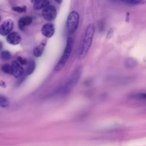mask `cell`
<instances>
[{"label":"cell","mask_w":146,"mask_h":146,"mask_svg":"<svg viewBox=\"0 0 146 146\" xmlns=\"http://www.w3.org/2000/svg\"><path fill=\"white\" fill-rule=\"evenodd\" d=\"M42 34L47 38L51 37L55 32L54 25L51 23H46L42 27Z\"/></svg>","instance_id":"cell-8"},{"label":"cell","mask_w":146,"mask_h":146,"mask_svg":"<svg viewBox=\"0 0 146 146\" xmlns=\"http://www.w3.org/2000/svg\"><path fill=\"white\" fill-rule=\"evenodd\" d=\"M48 5V0H37L34 2V8L35 10H40L47 7Z\"/></svg>","instance_id":"cell-12"},{"label":"cell","mask_w":146,"mask_h":146,"mask_svg":"<svg viewBox=\"0 0 146 146\" xmlns=\"http://www.w3.org/2000/svg\"><path fill=\"white\" fill-rule=\"evenodd\" d=\"M56 3H59V4H60L61 2H62V0H54Z\"/></svg>","instance_id":"cell-22"},{"label":"cell","mask_w":146,"mask_h":146,"mask_svg":"<svg viewBox=\"0 0 146 146\" xmlns=\"http://www.w3.org/2000/svg\"><path fill=\"white\" fill-rule=\"evenodd\" d=\"M9 106V102L7 99L6 98H5L3 96L0 95V107H7Z\"/></svg>","instance_id":"cell-17"},{"label":"cell","mask_w":146,"mask_h":146,"mask_svg":"<svg viewBox=\"0 0 146 146\" xmlns=\"http://www.w3.org/2000/svg\"><path fill=\"white\" fill-rule=\"evenodd\" d=\"M125 3L131 5H140L145 3V0H120Z\"/></svg>","instance_id":"cell-16"},{"label":"cell","mask_w":146,"mask_h":146,"mask_svg":"<svg viewBox=\"0 0 146 146\" xmlns=\"http://www.w3.org/2000/svg\"><path fill=\"white\" fill-rule=\"evenodd\" d=\"M14 23L12 20L7 19L3 22L0 26V34L2 35H8L13 30Z\"/></svg>","instance_id":"cell-6"},{"label":"cell","mask_w":146,"mask_h":146,"mask_svg":"<svg viewBox=\"0 0 146 146\" xmlns=\"http://www.w3.org/2000/svg\"><path fill=\"white\" fill-rule=\"evenodd\" d=\"M79 16L75 11H71L68 15L66 26L67 30L70 34L74 33L77 29L79 24Z\"/></svg>","instance_id":"cell-3"},{"label":"cell","mask_w":146,"mask_h":146,"mask_svg":"<svg viewBox=\"0 0 146 146\" xmlns=\"http://www.w3.org/2000/svg\"><path fill=\"white\" fill-rule=\"evenodd\" d=\"M82 72V67L81 66H79L77 67L73 72L70 79L67 83V85L65 87V92H70L71 90H72L75 86L77 84L78 82L79 81L80 76Z\"/></svg>","instance_id":"cell-4"},{"label":"cell","mask_w":146,"mask_h":146,"mask_svg":"<svg viewBox=\"0 0 146 146\" xmlns=\"http://www.w3.org/2000/svg\"><path fill=\"white\" fill-rule=\"evenodd\" d=\"M1 58L3 60H8L11 58V54L9 51L4 50L1 53Z\"/></svg>","instance_id":"cell-18"},{"label":"cell","mask_w":146,"mask_h":146,"mask_svg":"<svg viewBox=\"0 0 146 146\" xmlns=\"http://www.w3.org/2000/svg\"><path fill=\"white\" fill-rule=\"evenodd\" d=\"M37 1V0H31V1L32 2H34V3L35 1Z\"/></svg>","instance_id":"cell-24"},{"label":"cell","mask_w":146,"mask_h":146,"mask_svg":"<svg viewBox=\"0 0 146 146\" xmlns=\"http://www.w3.org/2000/svg\"><path fill=\"white\" fill-rule=\"evenodd\" d=\"M0 86H2V87H5V83L4 82H0Z\"/></svg>","instance_id":"cell-21"},{"label":"cell","mask_w":146,"mask_h":146,"mask_svg":"<svg viewBox=\"0 0 146 146\" xmlns=\"http://www.w3.org/2000/svg\"><path fill=\"white\" fill-rule=\"evenodd\" d=\"M95 31V26L93 24H90L87 27L82 42L79 50V58H83L87 54L93 39L94 34Z\"/></svg>","instance_id":"cell-1"},{"label":"cell","mask_w":146,"mask_h":146,"mask_svg":"<svg viewBox=\"0 0 146 146\" xmlns=\"http://www.w3.org/2000/svg\"><path fill=\"white\" fill-rule=\"evenodd\" d=\"M35 63L33 60H30L28 63V67L27 68V74L30 75L35 70Z\"/></svg>","instance_id":"cell-13"},{"label":"cell","mask_w":146,"mask_h":146,"mask_svg":"<svg viewBox=\"0 0 146 146\" xmlns=\"http://www.w3.org/2000/svg\"><path fill=\"white\" fill-rule=\"evenodd\" d=\"M17 60H18V63L21 64H22V65H25V64H27V60L25 59L22 58L21 56H18L17 58Z\"/></svg>","instance_id":"cell-20"},{"label":"cell","mask_w":146,"mask_h":146,"mask_svg":"<svg viewBox=\"0 0 146 146\" xmlns=\"http://www.w3.org/2000/svg\"><path fill=\"white\" fill-rule=\"evenodd\" d=\"M73 46H74V39L71 37H68L67 39L66 46L64 48L63 55L54 68V70L56 71H58L60 70L64 66L68 60L71 54V52L73 48Z\"/></svg>","instance_id":"cell-2"},{"label":"cell","mask_w":146,"mask_h":146,"mask_svg":"<svg viewBox=\"0 0 146 146\" xmlns=\"http://www.w3.org/2000/svg\"><path fill=\"white\" fill-rule=\"evenodd\" d=\"M33 21V19L31 17L26 16L21 18L18 21V27L21 30H23L27 26L30 25Z\"/></svg>","instance_id":"cell-10"},{"label":"cell","mask_w":146,"mask_h":146,"mask_svg":"<svg viewBox=\"0 0 146 146\" xmlns=\"http://www.w3.org/2000/svg\"><path fill=\"white\" fill-rule=\"evenodd\" d=\"M2 46H3L2 43L0 41V50H2Z\"/></svg>","instance_id":"cell-23"},{"label":"cell","mask_w":146,"mask_h":146,"mask_svg":"<svg viewBox=\"0 0 146 146\" xmlns=\"http://www.w3.org/2000/svg\"><path fill=\"white\" fill-rule=\"evenodd\" d=\"M1 70L2 71L6 74H12L13 72V69L11 65H9L8 64H5L1 67Z\"/></svg>","instance_id":"cell-14"},{"label":"cell","mask_w":146,"mask_h":146,"mask_svg":"<svg viewBox=\"0 0 146 146\" xmlns=\"http://www.w3.org/2000/svg\"><path fill=\"white\" fill-rule=\"evenodd\" d=\"M12 74L17 78H20L23 74V68L17 61H13L11 64Z\"/></svg>","instance_id":"cell-9"},{"label":"cell","mask_w":146,"mask_h":146,"mask_svg":"<svg viewBox=\"0 0 146 146\" xmlns=\"http://www.w3.org/2000/svg\"><path fill=\"white\" fill-rule=\"evenodd\" d=\"M45 45L46 43L44 42H42L34 48L33 50V54L35 57H39L42 55Z\"/></svg>","instance_id":"cell-11"},{"label":"cell","mask_w":146,"mask_h":146,"mask_svg":"<svg viewBox=\"0 0 146 146\" xmlns=\"http://www.w3.org/2000/svg\"><path fill=\"white\" fill-rule=\"evenodd\" d=\"M7 41L11 44L17 45L21 41V36L18 33L12 32L10 33L6 38Z\"/></svg>","instance_id":"cell-7"},{"label":"cell","mask_w":146,"mask_h":146,"mask_svg":"<svg viewBox=\"0 0 146 146\" xmlns=\"http://www.w3.org/2000/svg\"><path fill=\"white\" fill-rule=\"evenodd\" d=\"M137 62L135 59L129 58L125 60V66L128 68H132L136 66Z\"/></svg>","instance_id":"cell-15"},{"label":"cell","mask_w":146,"mask_h":146,"mask_svg":"<svg viewBox=\"0 0 146 146\" xmlns=\"http://www.w3.org/2000/svg\"><path fill=\"white\" fill-rule=\"evenodd\" d=\"M43 18L48 21L54 20L56 16V10L54 6H47L44 7L42 12Z\"/></svg>","instance_id":"cell-5"},{"label":"cell","mask_w":146,"mask_h":146,"mask_svg":"<svg viewBox=\"0 0 146 146\" xmlns=\"http://www.w3.org/2000/svg\"><path fill=\"white\" fill-rule=\"evenodd\" d=\"M12 9L17 12V13H25L26 11V7L25 6H13L12 7Z\"/></svg>","instance_id":"cell-19"},{"label":"cell","mask_w":146,"mask_h":146,"mask_svg":"<svg viewBox=\"0 0 146 146\" xmlns=\"http://www.w3.org/2000/svg\"><path fill=\"white\" fill-rule=\"evenodd\" d=\"M0 20H1V17H0Z\"/></svg>","instance_id":"cell-25"}]
</instances>
